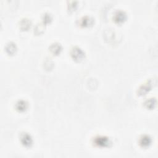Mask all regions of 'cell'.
<instances>
[{"mask_svg":"<svg viewBox=\"0 0 158 158\" xmlns=\"http://www.w3.org/2000/svg\"><path fill=\"white\" fill-rule=\"evenodd\" d=\"M31 21L27 18H23L21 19L19 22V27L22 30H27L30 28L31 26Z\"/></svg>","mask_w":158,"mask_h":158,"instance_id":"30bf717a","label":"cell"},{"mask_svg":"<svg viewBox=\"0 0 158 158\" xmlns=\"http://www.w3.org/2000/svg\"><path fill=\"white\" fill-rule=\"evenodd\" d=\"M93 143L94 146L101 148L110 147L112 144V141L109 138L102 135H98L95 136L93 138Z\"/></svg>","mask_w":158,"mask_h":158,"instance_id":"6da1fadb","label":"cell"},{"mask_svg":"<svg viewBox=\"0 0 158 158\" xmlns=\"http://www.w3.org/2000/svg\"><path fill=\"white\" fill-rule=\"evenodd\" d=\"M156 102H157V101H156V98H149L147 100H146L144 102V105L147 109H152L156 105Z\"/></svg>","mask_w":158,"mask_h":158,"instance_id":"7c38bea8","label":"cell"},{"mask_svg":"<svg viewBox=\"0 0 158 158\" xmlns=\"http://www.w3.org/2000/svg\"><path fill=\"white\" fill-rule=\"evenodd\" d=\"M157 83L156 79H150L145 82L144 84L141 85L138 89V94L140 96H143L146 94L148 92H149L152 86L154 87Z\"/></svg>","mask_w":158,"mask_h":158,"instance_id":"7a4b0ae2","label":"cell"},{"mask_svg":"<svg viewBox=\"0 0 158 158\" xmlns=\"http://www.w3.org/2000/svg\"><path fill=\"white\" fill-rule=\"evenodd\" d=\"M152 143V138L148 135H142L139 139V144L143 148H148Z\"/></svg>","mask_w":158,"mask_h":158,"instance_id":"8992f818","label":"cell"},{"mask_svg":"<svg viewBox=\"0 0 158 158\" xmlns=\"http://www.w3.org/2000/svg\"><path fill=\"white\" fill-rule=\"evenodd\" d=\"M44 30V25L41 23H38L34 28V33L36 35L41 34Z\"/></svg>","mask_w":158,"mask_h":158,"instance_id":"5bb4252c","label":"cell"},{"mask_svg":"<svg viewBox=\"0 0 158 158\" xmlns=\"http://www.w3.org/2000/svg\"><path fill=\"white\" fill-rule=\"evenodd\" d=\"M127 18V15L126 12L122 10H116L113 15V19L114 22L117 23H122L124 22Z\"/></svg>","mask_w":158,"mask_h":158,"instance_id":"5b68a950","label":"cell"},{"mask_svg":"<svg viewBox=\"0 0 158 158\" xmlns=\"http://www.w3.org/2000/svg\"><path fill=\"white\" fill-rule=\"evenodd\" d=\"M15 107L19 112H23L28 108V103L24 100H19L16 102Z\"/></svg>","mask_w":158,"mask_h":158,"instance_id":"9c48e42d","label":"cell"},{"mask_svg":"<svg viewBox=\"0 0 158 158\" xmlns=\"http://www.w3.org/2000/svg\"><path fill=\"white\" fill-rule=\"evenodd\" d=\"M94 22V20L92 17L88 15L83 16L79 20V25L82 27H88L92 25Z\"/></svg>","mask_w":158,"mask_h":158,"instance_id":"52a82bcc","label":"cell"},{"mask_svg":"<svg viewBox=\"0 0 158 158\" xmlns=\"http://www.w3.org/2000/svg\"><path fill=\"white\" fill-rule=\"evenodd\" d=\"M77 6V2L75 1H68V9L70 11L75 10Z\"/></svg>","mask_w":158,"mask_h":158,"instance_id":"9a60e30c","label":"cell"},{"mask_svg":"<svg viewBox=\"0 0 158 158\" xmlns=\"http://www.w3.org/2000/svg\"><path fill=\"white\" fill-rule=\"evenodd\" d=\"M42 20L43 22V24H48L52 21V15L49 12H45L42 15Z\"/></svg>","mask_w":158,"mask_h":158,"instance_id":"4fadbf2b","label":"cell"},{"mask_svg":"<svg viewBox=\"0 0 158 158\" xmlns=\"http://www.w3.org/2000/svg\"><path fill=\"white\" fill-rule=\"evenodd\" d=\"M70 56L74 60L79 62L85 58V53L78 46H74L71 49Z\"/></svg>","mask_w":158,"mask_h":158,"instance_id":"3957f363","label":"cell"},{"mask_svg":"<svg viewBox=\"0 0 158 158\" xmlns=\"http://www.w3.org/2000/svg\"><path fill=\"white\" fill-rule=\"evenodd\" d=\"M5 49H6V52L8 54L12 55L17 51V46H16L15 43L10 41V42H9L8 43H7V44L5 47Z\"/></svg>","mask_w":158,"mask_h":158,"instance_id":"8fae6325","label":"cell"},{"mask_svg":"<svg viewBox=\"0 0 158 158\" xmlns=\"http://www.w3.org/2000/svg\"><path fill=\"white\" fill-rule=\"evenodd\" d=\"M49 49L52 54L58 55L60 53V52L62 49V47L60 43L56 42V43H53L52 44H51V46H49Z\"/></svg>","mask_w":158,"mask_h":158,"instance_id":"ba28073f","label":"cell"},{"mask_svg":"<svg viewBox=\"0 0 158 158\" xmlns=\"http://www.w3.org/2000/svg\"><path fill=\"white\" fill-rule=\"evenodd\" d=\"M20 141L22 144L26 148H30L33 144L32 137L27 132L21 133L20 136Z\"/></svg>","mask_w":158,"mask_h":158,"instance_id":"277c9868","label":"cell"}]
</instances>
